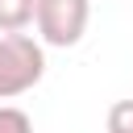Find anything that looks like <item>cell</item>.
Returning a JSON list of instances; mask_svg holds the SVG:
<instances>
[{
    "instance_id": "1",
    "label": "cell",
    "mask_w": 133,
    "mask_h": 133,
    "mask_svg": "<svg viewBox=\"0 0 133 133\" xmlns=\"http://www.w3.org/2000/svg\"><path fill=\"white\" fill-rule=\"evenodd\" d=\"M46 42H33L29 33H4L0 37V100H17L33 91L46 75Z\"/></svg>"
},
{
    "instance_id": "2",
    "label": "cell",
    "mask_w": 133,
    "mask_h": 133,
    "mask_svg": "<svg viewBox=\"0 0 133 133\" xmlns=\"http://www.w3.org/2000/svg\"><path fill=\"white\" fill-rule=\"evenodd\" d=\"M91 21V0H42L37 4V37L46 46H79Z\"/></svg>"
},
{
    "instance_id": "3",
    "label": "cell",
    "mask_w": 133,
    "mask_h": 133,
    "mask_svg": "<svg viewBox=\"0 0 133 133\" xmlns=\"http://www.w3.org/2000/svg\"><path fill=\"white\" fill-rule=\"evenodd\" d=\"M42 0H0V33H21L25 25L37 21Z\"/></svg>"
},
{
    "instance_id": "4",
    "label": "cell",
    "mask_w": 133,
    "mask_h": 133,
    "mask_svg": "<svg viewBox=\"0 0 133 133\" xmlns=\"http://www.w3.org/2000/svg\"><path fill=\"white\" fill-rule=\"evenodd\" d=\"M108 133H133V100H116L108 108Z\"/></svg>"
},
{
    "instance_id": "5",
    "label": "cell",
    "mask_w": 133,
    "mask_h": 133,
    "mask_svg": "<svg viewBox=\"0 0 133 133\" xmlns=\"http://www.w3.org/2000/svg\"><path fill=\"white\" fill-rule=\"evenodd\" d=\"M0 133H33V121L12 108V104H0Z\"/></svg>"
}]
</instances>
